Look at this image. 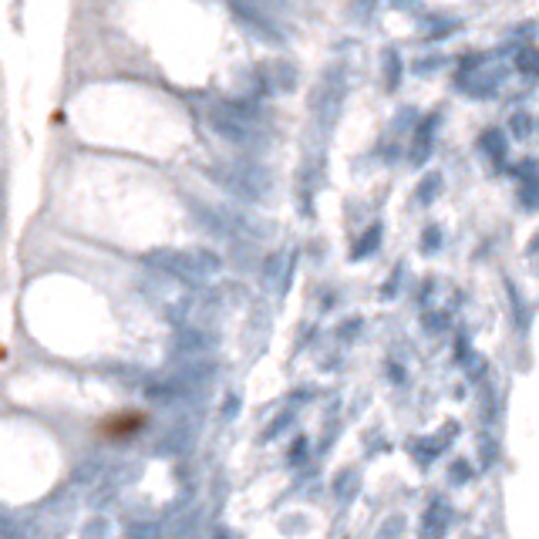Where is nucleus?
<instances>
[{
    "label": "nucleus",
    "mask_w": 539,
    "mask_h": 539,
    "mask_svg": "<svg viewBox=\"0 0 539 539\" xmlns=\"http://www.w3.org/2000/svg\"><path fill=\"white\" fill-rule=\"evenodd\" d=\"M347 98V71L344 64H331L324 68L317 84L310 88V129L320 131V135H331L337 115L344 108Z\"/></svg>",
    "instance_id": "f257e3e1"
},
{
    "label": "nucleus",
    "mask_w": 539,
    "mask_h": 539,
    "mask_svg": "<svg viewBox=\"0 0 539 539\" xmlns=\"http://www.w3.org/2000/svg\"><path fill=\"white\" fill-rule=\"evenodd\" d=\"M216 135H223L232 145H243V149H259L266 142V129L257 122V115H250L246 108L239 104H219L212 115H209Z\"/></svg>",
    "instance_id": "f03ea898"
},
{
    "label": "nucleus",
    "mask_w": 539,
    "mask_h": 539,
    "mask_svg": "<svg viewBox=\"0 0 539 539\" xmlns=\"http://www.w3.org/2000/svg\"><path fill=\"white\" fill-rule=\"evenodd\" d=\"M216 179L223 182L226 189L239 192L243 199H253V203L266 199V192H270V172H266L263 165H250V162L230 165V169L216 172Z\"/></svg>",
    "instance_id": "7ed1b4c3"
},
{
    "label": "nucleus",
    "mask_w": 539,
    "mask_h": 539,
    "mask_svg": "<svg viewBox=\"0 0 539 539\" xmlns=\"http://www.w3.org/2000/svg\"><path fill=\"white\" fill-rule=\"evenodd\" d=\"M230 7H232V14L250 27L253 34H259L263 41H270V44H280L283 41L280 27L273 24V17L266 14L270 7H259V0H230Z\"/></svg>",
    "instance_id": "20e7f679"
},
{
    "label": "nucleus",
    "mask_w": 539,
    "mask_h": 539,
    "mask_svg": "<svg viewBox=\"0 0 539 539\" xmlns=\"http://www.w3.org/2000/svg\"><path fill=\"white\" fill-rule=\"evenodd\" d=\"M259 77H263V88L270 91H293L297 88V71L290 61H270L259 68Z\"/></svg>",
    "instance_id": "39448f33"
},
{
    "label": "nucleus",
    "mask_w": 539,
    "mask_h": 539,
    "mask_svg": "<svg viewBox=\"0 0 539 539\" xmlns=\"http://www.w3.org/2000/svg\"><path fill=\"white\" fill-rule=\"evenodd\" d=\"M435 122H438V115H428V118L418 125L414 138H411V149H408L411 165H421V162L428 158V152H432V131H435Z\"/></svg>",
    "instance_id": "423d86ee"
},
{
    "label": "nucleus",
    "mask_w": 539,
    "mask_h": 539,
    "mask_svg": "<svg viewBox=\"0 0 539 539\" xmlns=\"http://www.w3.org/2000/svg\"><path fill=\"white\" fill-rule=\"evenodd\" d=\"M381 71H385L387 91H398V84H401V54L394 51V48H385V51H381Z\"/></svg>",
    "instance_id": "0eeeda50"
},
{
    "label": "nucleus",
    "mask_w": 539,
    "mask_h": 539,
    "mask_svg": "<svg viewBox=\"0 0 539 539\" xmlns=\"http://www.w3.org/2000/svg\"><path fill=\"white\" fill-rule=\"evenodd\" d=\"M482 152H486L495 165H502V162H506V138H502V131H499V129L482 131Z\"/></svg>",
    "instance_id": "6e6552de"
},
{
    "label": "nucleus",
    "mask_w": 539,
    "mask_h": 539,
    "mask_svg": "<svg viewBox=\"0 0 539 539\" xmlns=\"http://www.w3.org/2000/svg\"><path fill=\"white\" fill-rule=\"evenodd\" d=\"M142 414H122V418H111L108 425H104V435L108 438H122V435H129V432H138L142 428Z\"/></svg>",
    "instance_id": "1a4fd4ad"
},
{
    "label": "nucleus",
    "mask_w": 539,
    "mask_h": 539,
    "mask_svg": "<svg viewBox=\"0 0 539 539\" xmlns=\"http://www.w3.org/2000/svg\"><path fill=\"white\" fill-rule=\"evenodd\" d=\"M290 263H293V259L286 257V253L270 257V263H266V286H277V280L286 283V277H290Z\"/></svg>",
    "instance_id": "9d476101"
},
{
    "label": "nucleus",
    "mask_w": 539,
    "mask_h": 539,
    "mask_svg": "<svg viewBox=\"0 0 539 539\" xmlns=\"http://www.w3.org/2000/svg\"><path fill=\"white\" fill-rule=\"evenodd\" d=\"M438 192H441V176H438V172H428L425 179L418 182V189H414V196H418L421 205H432Z\"/></svg>",
    "instance_id": "9b49d317"
},
{
    "label": "nucleus",
    "mask_w": 539,
    "mask_h": 539,
    "mask_svg": "<svg viewBox=\"0 0 539 539\" xmlns=\"http://www.w3.org/2000/svg\"><path fill=\"white\" fill-rule=\"evenodd\" d=\"M378 243H381V226H371V230L360 236L358 243H354V253H351V259H364L371 257L374 250H378Z\"/></svg>",
    "instance_id": "f8f14e48"
},
{
    "label": "nucleus",
    "mask_w": 539,
    "mask_h": 539,
    "mask_svg": "<svg viewBox=\"0 0 539 539\" xmlns=\"http://www.w3.org/2000/svg\"><path fill=\"white\" fill-rule=\"evenodd\" d=\"M515 68L522 71V75L529 77H539V51H533V48H526V51L515 54Z\"/></svg>",
    "instance_id": "ddd939ff"
},
{
    "label": "nucleus",
    "mask_w": 539,
    "mask_h": 539,
    "mask_svg": "<svg viewBox=\"0 0 539 539\" xmlns=\"http://www.w3.org/2000/svg\"><path fill=\"white\" fill-rule=\"evenodd\" d=\"M509 131H513L519 142H522V138H529V135H533V118H529V111H513V118H509Z\"/></svg>",
    "instance_id": "4468645a"
},
{
    "label": "nucleus",
    "mask_w": 539,
    "mask_h": 539,
    "mask_svg": "<svg viewBox=\"0 0 539 539\" xmlns=\"http://www.w3.org/2000/svg\"><path fill=\"white\" fill-rule=\"evenodd\" d=\"M522 205L526 209H539V176L536 179H529V182H522Z\"/></svg>",
    "instance_id": "2eb2a0df"
},
{
    "label": "nucleus",
    "mask_w": 539,
    "mask_h": 539,
    "mask_svg": "<svg viewBox=\"0 0 539 539\" xmlns=\"http://www.w3.org/2000/svg\"><path fill=\"white\" fill-rule=\"evenodd\" d=\"M438 246H441V232H438V226H428L421 236V253H435Z\"/></svg>",
    "instance_id": "dca6fc26"
},
{
    "label": "nucleus",
    "mask_w": 539,
    "mask_h": 539,
    "mask_svg": "<svg viewBox=\"0 0 539 539\" xmlns=\"http://www.w3.org/2000/svg\"><path fill=\"white\" fill-rule=\"evenodd\" d=\"M529 253H539V236L533 239V243H529Z\"/></svg>",
    "instance_id": "f3484780"
},
{
    "label": "nucleus",
    "mask_w": 539,
    "mask_h": 539,
    "mask_svg": "<svg viewBox=\"0 0 539 539\" xmlns=\"http://www.w3.org/2000/svg\"><path fill=\"white\" fill-rule=\"evenodd\" d=\"M398 3H418V0H398Z\"/></svg>",
    "instance_id": "a211bd4d"
}]
</instances>
